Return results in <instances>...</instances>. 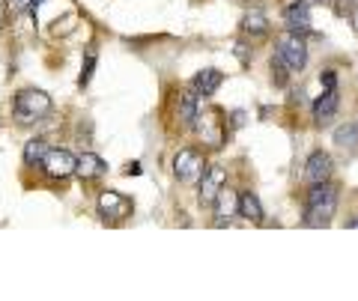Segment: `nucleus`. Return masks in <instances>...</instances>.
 Instances as JSON below:
<instances>
[{
  "label": "nucleus",
  "instance_id": "1",
  "mask_svg": "<svg viewBox=\"0 0 358 301\" xmlns=\"http://www.w3.org/2000/svg\"><path fill=\"white\" fill-rule=\"evenodd\" d=\"M334 212H338V188L317 182L305 200V227H329Z\"/></svg>",
  "mask_w": 358,
  "mask_h": 301
},
{
  "label": "nucleus",
  "instance_id": "2",
  "mask_svg": "<svg viewBox=\"0 0 358 301\" xmlns=\"http://www.w3.org/2000/svg\"><path fill=\"white\" fill-rule=\"evenodd\" d=\"M51 114V96L45 90H36V87H27V90H18L13 98V117L21 122V126H33L42 117Z\"/></svg>",
  "mask_w": 358,
  "mask_h": 301
},
{
  "label": "nucleus",
  "instance_id": "3",
  "mask_svg": "<svg viewBox=\"0 0 358 301\" xmlns=\"http://www.w3.org/2000/svg\"><path fill=\"white\" fill-rule=\"evenodd\" d=\"M275 54L287 63L289 72H301L308 66V45H305V39H301V33H293V30L281 33V36H278V51Z\"/></svg>",
  "mask_w": 358,
  "mask_h": 301
},
{
  "label": "nucleus",
  "instance_id": "4",
  "mask_svg": "<svg viewBox=\"0 0 358 301\" xmlns=\"http://www.w3.org/2000/svg\"><path fill=\"white\" fill-rule=\"evenodd\" d=\"M206 164H203V155L197 149H179L176 159H173V176L179 182H197L203 176Z\"/></svg>",
  "mask_w": 358,
  "mask_h": 301
},
{
  "label": "nucleus",
  "instance_id": "5",
  "mask_svg": "<svg viewBox=\"0 0 358 301\" xmlns=\"http://www.w3.org/2000/svg\"><path fill=\"white\" fill-rule=\"evenodd\" d=\"M39 167L48 179H66V176L75 173V155L69 149H48Z\"/></svg>",
  "mask_w": 358,
  "mask_h": 301
},
{
  "label": "nucleus",
  "instance_id": "6",
  "mask_svg": "<svg viewBox=\"0 0 358 301\" xmlns=\"http://www.w3.org/2000/svg\"><path fill=\"white\" fill-rule=\"evenodd\" d=\"M221 110H206V114H197L194 117V126H197V135L200 140L206 143V147H221L224 140V126H221Z\"/></svg>",
  "mask_w": 358,
  "mask_h": 301
},
{
  "label": "nucleus",
  "instance_id": "7",
  "mask_svg": "<svg viewBox=\"0 0 358 301\" xmlns=\"http://www.w3.org/2000/svg\"><path fill=\"white\" fill-rule=\"evenodd\" d=\"M99 215L105 221H126L131 215V200L120 191H105L99 197Z\"/></svg>",
  "mask_w": 358,
  "mask_h": 301
},
{
  "label": "nucleus",
  "instance_id": "8",
  "mask_svg": "<svg viewBox=\"0 0 358 301\" xmlns=\"http://www.w3.org/2000/svg\"><path fill=\"white\" fill-rule=\"evenodd\" d=\"M224 185H227V170H224V167H209V170H203V176H200V191H197L200 206L215 203V197Z\"/></svg>",
  "mask_w": 358,
  "mask_h": 301
},
{
  "label": "nucleus",
  "instance_id": "9",
  "mask_svg": "<svg viewBox=\"0 0 358 301\" xmlns=\"http://www.w3.org/2000/svg\"><path fill=\"white\" fill-rule=\"evenodd\" d=\"M331 170H334V161H331V155L329 152H310V159L305 164V182L310 185H317V182H329L331 179Z\"/></svg>",
  "mask_w": 358,
  "mask_h": 301
},
{
  "label": "nucleus",
  "instance_id": "10",
  "mask_svg": "<svg viewBox=\"0 0 358 301\" xmlns=\"http://www.w3.org/2000/svg\"><path fill=\"white\" fill-rule=\"evenodd\" d=\"M284 21L293 33H308L310 30V3L308 0H293L284 13Z\"/></svg>",
  "mask_w": 358,
  "mask_h": 301
},
{
  "label": "nucleus",
  "instance_id": "11",
  "mask_svg": "<svg viewBox=\"0 0 358 301\" xmlns=\"http://www.w3.org/2000/svg\"><path fill=\"white\" fill-rule=\"evenodd\" d=\"M212 206H215V218H218L215 224L221 227V224H227V221L239 212V194L233 191V188L224 185L221 191H218V197H215V203H212Z\"/></svg>",
  "mask_w": 358,
  "mask_h": 301
},
{
  "label": "nucleus",
  "instance_id": "12",
  "mask_svg": "<svg viewBox=\"0 0 358 301\" xmlns=\"http://www.w3.org/2000/svg\"><path fill=\"white\" fill-rule=\"evenodd\" d=\"M338 108H341L338 90H326V93L317 98V102H313V122H317V126H326L329 119H334Z\"/></svg>",
  "mask_w": 358,
  "mask_h": 301
},
{
  "label": "nucleus",
  "instance_id": "13",
  "mask_svg": "<svg viewBox=\"0 0 358 301\" xmlns=\"http://www.w3.org/2000/svg\"><path fill=\"white\" fill-rule=\"evenodd\" d=\"M105 170H108V164H105V159H99L96 152H84L75 159V173L81 176V179H99Z\"/></svg>",
  "mask_w": 358,
  "mask_h": 301
},
{
  "label": "nucleus",
  "instance_id": "14",
  "mask_svg": "<svg viewBox=\"0 0 358 301\" xmlns=\"http://www.w3.org/2000/svg\"><path fill=\"white\" fill-rule=\"evenodd\" d=\"M224 84V72H218V69H203V72H197V78H194V96H203V98H209V96H215L218 93V87Z\"/></svg>",
  "mask_w": 358,
  "mask_h": 301
},
{
  "label": "nucleus",
  "instance_id": "15",
  "mask_svg": "<svg viewBox=\"0 0 358 301\" xmlns=\"http://www.w3.org/2000/svg\"><path fill=\"white\" fill-rule=\"evenodd\" d=\"M236 215H242L245 221H254V224H260V221H263V203H260V197L251 194V191L239 194V212H236Z\"/></svg>",
  "mask_w": 358,
  "mask_h": 301
},
{
  "label": "nucleus",
  "instance_id": "16",
  "mask_svg": "<svg viewBox=\"0 0 358 301\" xmlns=\"http://www.w3.org/2000/svg\"><path fill=\"white\" fill-rule=\"evenodd\" d=\"M242 33L245 36H266L268 33V18L260 13V9H251V13H245V18H242Z\"/></svg>",
  "mask_w": 358,
  "mask_h": 301
},
{
  "label": "nucleus",
  "instance_id": "17",
  "mask_svg": "<svg viewBox=\"0 0 358 301\" xmlns=\"http://www.w3.org/2000/svg\"><path fill=\"white\" fill-rule=\"evenodd\" d=\"M334 147H341L343 152H358V122H346L334 131Z\"/></svg>",
  "mask_w": 358,
  "mask_h": 301
},
{
  "label": "nucleus",
  "instance_id": "18",
  "mask_svg": "<svg viewBox=\"0 0 358 301\" xmlns=\"http://www.w3.org/2000/svg\"><path fill=\"white\" fill-rule=\"evenodd\" d=\"M176 117L182 126H194V117H197V98L194 93H182L176 102Z\"/></svg>",
  "mask_w": 358,
  "mask_h": 301
},
{
  "label": "nucleus",
  "instance_id": "19",
  "mask_svg": "<svg viewBox=\"0 0 358 301\" xmlns=\"http://www.w3.org/2000/svg\"><path fill=\"white\" fill-rule=\"evenodd\" d=\"M51 147L45 140H30L27 147H24V161L33 167V164H42V159H45V152H48Z\"/></svg>",
  "mask_w": 358,
  "mask_h": 301
},
{
  "label": "nucleus",
  "instance_id": "20",
  "mask_svg": "<svg viewBox=\"0 0 358 301\" xmlns=\"http://www.w3.org/2000/svg\"><path fill=\"white\" fill-rule=\"evenodd\" d=\"M268 66H272V81H275V87H287V78H289V75H287V72H289V69H287V63L275 54Z\"/></svg>",
  "mask_w": 358,
  "mask_h": 301
},
{
  "label": "nucleus",
  "instance_id": "21",
  "mask_svg": "<svg viewBox=\"0 0 358 301\" xmlns=\"http://www.w3.org/2000/svg\"><path fill=\"white\" fill-rule=\"evenodd\" d=\"M93 69H96V51L90 48V51H87V63H84V69H81V87L90 84V78H93Z\"/></svg>",
  "mask_w": 358,
  "mask_h": 301
},
{
  "label": "nucleus",
  "instance_id": "22",
  "mask_svg": "<svg viewBox=\"0 0 358 301\" xmlns=\"http://www.w3.org/2000/svg\"><path fill=\"white\" fill-rule=\"evenodd\" d=\"M334 3H338V6H334V13H338V15H350L352 9L358 6V0H334Z\"/></svg>",
  "mask_w": 358,
  "mask_h": 301
},
{
  "label": "nucleus",
  "instance_id": "23",
  "mask_svg": "<svg viewBox=\"0 0 358 301\" xmlns=\"http://www.w3.org/2000/svg\"><path fill=\"white\" fill-rule=\"evenodd\" d=\"M320 81H322V87H326V90H338V72H322L320 75Z\"/></svg>",
  "mask_w": 358,
  "mask_h": 301
},
{
  "label": "nucleus",
  "instance_id": "24",
  "mask_svg": "<svg viewBox=\"0 0 358 301\" xmlns=\"http://www.w3.org/2000/svg\"><path fill=\"white\" fill-rule=\"evenodd\" d=\"M13 3H15V9H27V6L36 9V6L42 3V0H13Z\"/></svg>",
  "mask_w": 358,
  "mask_h": 301
},
{
  "label": "nucleus",
  "instance_id": "25",
  "mask_svg": "<svg viewBox=\"0 0 358 301\" xmlns=\"http://www.w3.org/2000/svg\"><path fill=\"white\" fill-rule=\"evenodd\" d=\"M236 57H239L242 63H248V48H245V45H236Z\"/></svg>",
  "mask_w": 358,
  "mask_h": 301
},
{
  "label": "nucleus",
  "instance_id": "26",
  "mask_svg": "<svg viewBox=\"0 0 358 301\" xmlns=\"http://www.w3.org/2000/svg\"><path fill=\"white\" fill-rule=\"evenodd\" d=\"M126 173H129V176H138V173H141V164H138V161L129 164V167H126Z\"/></svg>",
  "mask_w": 358,
  "mask_h": 301
},
{
  "label": "nucleus",
  "instance_id": "27",
  "mask_svg": "<svg viewBox=\"0 0 358 301\" xmlns=\"http://www.w3.org/2000/svg\"><path fill=\"white\" fill-rule=\"evenodd\" d=\"M350 18H352V27H355V33H358V6L352 9V13H350Z\"/></svg>",
  "mask_w": 358,
  "mask_h": 301
},
{
  "label": "nucleus",
  "instance_id": "28",
  "mask_svg": "<svg viewBox=\"0 0 358 301\" xmlns=\"http://www.w3.org/2000/svg\"><path fill=\"white\" fill-rule=\"evenodd\" d=\"M346 227H350V230H358V218H352V221H350V224H346Z\"/></svg>",
  "mask_w": 358,
  "mask_h": 301
}]
</instances>
